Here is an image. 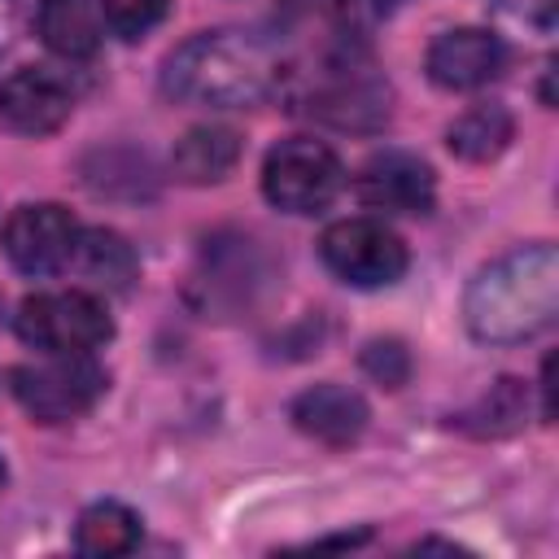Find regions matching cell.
<instances>
[{
  "label": "cell",
  "instance_id": "30bf717a",
  "mask_svg": "<svg viewBox=\"0 0 559 559\" xmlns=\"http://www.w3.org/2000/svg\"><path fill=\"white\" fill-rule=\"evenodd\" d=\"M502 61H507V48L493 31L485 26H454V31H441L432 44H428V79L445 92H472V87H485L502 74Z\"/></svg>",
  "mask_w": 559,
  "mask_h": 559
},
{
  "label": "cell",
  "instance_id": "7a4b0ae2",
  "mask_svg": "<svg viewBox=\"0 0 559 559\" xmlns=\"http://www.w3.org/2000/svg\"><path fill=\"white\" fill-rule=\"evenodd\" d=\"M284 79L275 48L249 31H201L162 61V92L179 105L245 109Z\"/></svg>",
  "mask_w": 559,
  "mask_h": 559
},
{
  "label": "cell",
  "instance_id": "7402d4cb",
  "mask_svg": "<svg viewBox=\"0 0 559 559\" xmlns=\"http://www.w3.org/2000/svg\"><path fill=\"white\" fill-rule=\"evenodd\" d=\"M17 26H22V0H0V61L17 44Z\"/></svg>",
  "mask_w": 559,
  "mask_h": 559
},
{
  "label": "cell",
  "instance_id": "44dd1931",
  "mask_svg": "<svg viewBox=\"0 0 559 559\" xmlns=\"http://www.w3.org/2000/svg\"><path fill=\"white\" fill-rule=\"evenodd\" d=\"M362 371H367L376 384L397 389V384H406V376H411V354H406L402 341H371V345L362 349Z\"/></svg>",
  "mask_w": 559,
  "mask_h": 559
},
{
  "label": "cell",
  "instance_id": "3957f363",
  "mask_svg": "<svg viewBox=\"0 0 559 559\" xmlns=\"http://www.w3.org/2000/svg\"><path fill=\"white\" fill-rule=\"evenodd\" d=\"M293 100L301 114L336 131H376L389 122V109H393V92L384 74L358 48H336L319 57L314 70H306Z\"/></svg>",
  "mask_w": 559,
  "mask_h": 559
},
{
  "label": "cell",
  "instance_id": "d6986e66",
  "mask_svg": "<svg viewBox=\"0 0 559 559\" xmlns=\"http://www.w3.org/2000/svg\"><path fill=\"white\" fill-rule=\"evenodd\" d=\"M96 9H100L105 31L122 35V39H135V35H144L148 26L162 22L166 0H96Z\"/></svg>",
  "mask_w": 559,
  "mask_h": 559
},
{
  "label": "cell",
  "instance_id": "ac0fdd59",
  "mask_svg": "<svg viewBox=\"0 0 559 559\" xmlns=\"http://www.w3.org/2000/svg\"><path fill=\"white\" fill-rule=\"evenodd\" d=\"M528 411V389L520 380H498L467 415H463V428H472L476 437H502V432H515L520 419Z\"/></svg>",
  "mask_w": 559,
  "mask_h": 559
},
{
  "label": "cell",
  "instance_id": "6da1fadb",
  "mask_svg": "<svg viewBox=\"0 0 559 559\" xmlns=\"http://www.w3.org/2000/svg\"><path fill=\"white\" fill-rule=\"evenodd\" d=\"M559 314L555 245H524L480 266L463 293V323L485 345H520L546 332Z\"/></svg>",
  "mask_w": 559,
  "mask_h": 559
},
{
  "label": "cell",
  "instance_id": "277c9868",
  "mask_svg": "<svg viewBox=\"0 0 559 559\" xmlns=\"http://www.w3.org/2000/svg\"><path fill=\"white\" fill-rule=\"evenodd\" d=\"M13 328L39 354H92L114 336V319L105 301L83 288L31 293L17 306Z\"/></svg>",
  "mask_w": 559,
  "mask_h": 559
},
{
  "label": "cell",
  "instance_id": "ffe728a7",
  "mask_svg": "<svg viewBox=\"0 0 559 559\" xmlns=\"http://www.w3.org/2000/svg\"><path fill=\"white\" fill-rule=\"evenodd\" d=\"M402 0H328L332 9V22L341 26V35L349 39H367L371 31H380L393 13H397Z\"/></svg>",
  "mask_w": 559,
  "mask_h": 559
},
{
  "label": "cell",
  "instance_id": "8992f818",
  "mask_svg": "<svg viewBox=\"0 0 559 559\" xmlns=\"http://www.w3.org/2000/svg\"><path fill=\"white\" fill-rule=\"evenodd\" d=\"M105 393V371L92 354H44L13 371V397L39 424H66L87 415Z\"/></svg>",
  "mask_w": 559,
  "mask_h": 559
},
{
  "label": "cell",
  "instance_id": "ba28073f",
  "mask_svg": "<svg viewBox=\"0 0 559 559\" xmlns=\"http://www.w3.org/2000/svg\"><path fill=\"white\" fill-rule=\"evenodd\" d=\"M79 236H83V227L66 205L35 201V205H17L4 218L0 245L22 275H57L74 262Z\"/></svg>",
  "mask_w": 559,
  "mask_h": 559
},
{
  "label": "cell",
  "instance_id": "8fae6325",
  "mask_svg": "<svg viewBox=\"0 0 559 559\" xmlns=\"http://www.w3.org/2000/svg\"><path fill=\"white\" fill-rule=\"evenodd\" d=\"M74 109L70 87L52 70H13L0 79V127L13 135H52Z\"/></svg>",
  "mask_w": 559,
  "mask_h": 559
},
{
  "label": "cell",
  "instance_id": "9a60e30c",
  "mask_svg": "<svg viewBox=\"0 0 559 559\" xmlns=\"http://www.w3.org/2000/svg\"><path fill=\"white\" fill-rule=\"evenodd\" d=\"M74 546L83 555H96V559H114V555H127L140 546V515L127 507V502H92L79 524H74Z\"/></svg>",
  "mask_w": 559,
  "mask_h": 559
},
{
  "label": "cell",
  "instance_id": "5b68a950",
  "mask_svg": "<svg viewBox=\"0 0 559 559\" xmlns=\"http://www.w3.org/2000/svg\"><path fill=\"white\" fill-rule=\"evenodd\" d=\"M345 188L341 157L310 135L280 140L262 162V192L284 214H319L328 210Z\"/></svg>",
  "mask_w": 559,
  "mask_h": 559
},
{
  "label": "cell",
  "instance_id": "5bb4252c",
  "mask_svg": "<svg viewBox=\"0 0 559 559\" xmlns=\"http://www.w3.org/2000/svg\"><path fill=\"white\" fill-rule=\"evenodd\" d=\"M240 162V135L231 127H192L179 135L170 166L183 183H218L231 175V166Z\"/></svg>",
  "mask_w": 559,
  "mask_h": 559
},
{
  "label": "cell",
  "instance_id": "4fadbf2b",
  "mask_svg": "<svg viewBox=\"0 0 559 559\" xmlns=\"http://www.w3.org/2000/svg\"><path fill=\"white\" fill-rule=\"evenodd\" d=\"M39 39L66 57V61H87L96 57L105 39V22L96 0H39Z\"/></svg>",
  "mask_w": 559,
  "mask_h": 559
},
{
  "label": "cell",
  "instance_id": "2e32d148",
  "mask_svg": "<svg viewBox=\"0 0 559 559\" xmlns=\"http://www.w3.org/2000/svg\"><path fill=\"white\" fill-rule=\"evenodd\" d=\"M511 135H515L511 114H507L502 105L489 100V105H472V109H463V114L450 122L445 144H450V153L463 157V162H493V157L511 144Z\"/></svg>",
  "mask_w": 559,
  "mask_h": 559
},
{
  "label": "cell",
  "instance_id": "603a6c76",
  "mask_svg": "<svg viewBox=\"0 0 559 559\" xmlns=\"http://www.w3.org/2000/svg\"><path fill=\"white\" fill-rule=\"evenodd\" d=\"M4 480H9V467H4V459H0V485H4Z\"/></svg>",
  "mask_w": 559,
  "mask_h": 559
},
{
  "label": "cell",
  "instance_id": "7c38bea8",
  "mask_svg": "<svg viewBox=\"0 0 559 559\" xmlns=\"http://www.w3.org/2000/svg\"><path fill=\"white\" fill-rule=\"evenodd\" d=\"M288 415H293L297 432H306L323 445H354L371 419L362 393L345 389V384H310L306 393L293 397Z\"/></svg>",
  "mask_w": 559,
  "mask_h": 559
},
{
  "label": "cell",
  "instance_id": "e0dca14e",
  "mask_svg": "<svg viewBox=\"0 0 559 559\" xmlns=\"http://www.w3.org/2000/svg\"><path fill=\"white\" fill-rule=\"evenodd\" d=\"M74 262L79 271L100 284V288H127L131 275H135V253L131 245L118 236V231H105V227H92L79 236V249H74Z\"/></svg>",
  "mask_w": 559,
  "mask_h": 559
},
{
  "label": "cell",
  "instance_id": "9c48e42d",
  "mask_svg": "<svg viewBox=\"0 0 559 559\" xmlns=\"http://www.w3.org/2000/svg\"><path fill=\"white\" fill-rule=\"evenodd\" d=\"M358 197L367 210L419 218L437 201V179L424 157H415L406 148H384L358 170Z\"/></svg>",
  "mask_w": 559,
  "mask_h": 559
},
{
  "label": "cell",
  "instance_id": "52a82bcc",
  "mask_svg": "<svg viewBox=\"0 0 559 559\" xmlns=\"http://www.w3.org/2000/svg\"><path fill=\"white\" fill-rule=\"evenodd\" d=\"M323 266L349 288H384L406 275V245L380 218H341L319 236Z\"/></svg>",
  "mask_w": 559,
  "mask_h": 559
}]
</instances>
